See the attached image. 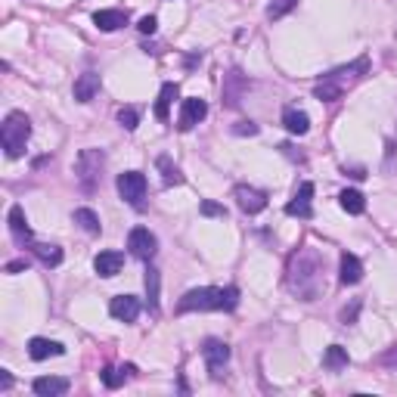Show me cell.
Masks as SVG:
<instances>
[{
    "label": "cell",
    "instance_id": "cell-1",
    "mask_svg": "<svg viewBox=\"0 0 397 397\" xmlns=\"http://www.w3.org/2000/svg\"><path fill=\"white\" fill-rule=\"evenodd\" d=\"M323 285V261L310 245L298 248L289 258V289L301 301H314Z\"/></svg>",
    "mask_w": 397,
    "mask_h": 397
},
{
    "label": "cell",
    "instance_id": "cell-2",
    "mask_svg": "<svg viewBox=\"0 0 397 397\" xmlns=\"http://www.w3.org/2000/svg\"><path fill=\"white\" fill-rule=\"evenodd\" d=\"M239 307V289L227 285V289H190L177 304V314H190V310H236Z\"/></svg>",
    "mask_w": 397,
    "mask_h": 397
},
{
    "label": "cell",
    "instance_id": "cell-3",
    "mask_svg": "<svg viewBox=\"0 0 397 397\" xmlns=\"http://www.w3.org/2000/svg\"><path fill=\"white\" fill-rule=\"evenodd\" d=\"M31 136V121L25 112H10L3 118V128H0V143H3V152L10 159H19L25 152V143Z\"/></svg>",
    "mask_w": 397,
    "mask_h": 397
},
{
    "label": "cell",
    "instance_id": "cell-4",
    "mask_svg": "<svg viewBox=\"0 0 397 397\" xmlns=\"http://www.w3.org/2000/svg\"><path fill=\"white\" fill-rule=\"evenodd\" d=\"M103 167H105L103 149H81L78 161H74V177H78L81 190H84V192L96 190L99 177H103Z\"/></svg>",
    "mask_w": 397,
    "mask_h": 397
},
{
    "label": "cell",
    "instance_id": "cell-5",
    "mask_svg": "<svg viewBox=\"0 0 397 397\" xmlns=\"http://www.w3.org/2000/svg\"><path fill=\"white\" fill-rule=\"evenodd\" d=\"M118 196H121L128 205L140 208L143 198H146V177H143L140 171H124V174H118Z\"/></svg>",
    "mask_w": 397,
    "mask_h": 397
},
{
    "label": "cell",
    "instance_id": "cell-6",
    "mask_svg": "<svg viewBox=\"0 0 397 397\" xmlns=\"http://www.w3.org/2000/svg\"><path fill=\"white\" fill-rule=\"evenodd\" d=\"M128 248H130V254H134V258L152 261L155 252H159V239H155V236L149 233L146 227H134V230L128 233Z\"/></svg>",
    "mask_w": 397,
    "mask_h": 397
},
{
    "label": "cell",
    "instance_id": "cell-7",
    "mask_svg": "<svg viewBox=\"0 0 397 397\" xmlns=\"http://www.w3.org/2000/svg\"><path fill=\"white\" fill-rule=\"evenodd\" d=\"M202 357H205V363H208L211 376L221 378V369L230 363V345L221 341V338H208L205 347H202Z\"/></svg>",
    "mask_w": 397,
    "mask_h": 397
},
{
    "label": "cell",
    "instance_id": "cell-8",
    "mask_svg": "<svg viewBox=\"0 0 397 397\" xmlns=\"http://www.w3.org/2000/svg\"><path fill=\"white\" fill-rule=\"evenodd\" d=\"M205 115H208V103H205V99H198V96L183 99V109H180L177 128H180V130H192Z\"/></svg>",
    "mask_w": 397,
    "mask_h": 397
},
{
    "label": "cell",
    "instance_id": "cell-9",
    "mask_svg": "<svg viewBox=\"0 0 397 397\" xmlns=\"http://www.w3.org/2000/svg\"><path fill=\"white\" fill-rule=\"evenodd\" d=\"M289 217H310L314 214V183H301L298 192L292 196V202L285 205Z\"/></svg>",
    "mask_w": 397,
    "mask_h": 397
},
{
    "label": "cell",
    "instance_id": "cell-10",
    "mask_svg": "<svg viewBox=\"0 0 397 397\" xmlns=\"http://www.w3.org/2000/svg\"><path fill=\"white\" fill-rule=\"evenodd\" d=\"M236 205H239L245 214H261L267 208V196L261 190H252V186H236L233 190Z\"/></svg>",
    "mask_w": 397,
    "mask_h": 397
},
{
    "label": "cell",
    "instance_id": "cell-11",
    "mask_svg": "<svg viewBox=\"0 0 397 397\" xmlns=\"http://www.w3.org/2000/svg\"><path fill=\"white\" fill-rule=\"evenodd\" d=\"M109 314L115 316V320L121 323H134L136 316H140V298L134 295H115L109 304Z\"/></svg>",
    "mask_w": 397,
    "mask_h": 397
},
{
    "label": "cell",
    "instance_id": "cell-12",
    "mask_svg": "<svg viewBox=\"0 0 397 397\" xmlns=\"http://www.w3.org/2000/svg\"><path fill=\"white\" fill-rule=\"evenodd\" d=\"M369 72V59H357V62H351V65H341V68H332V72L326 74V78H332L335 84H341V87H347V84H354V81H360L363 74Z\"/></svg>",
    "mask_w": 397,
    "mask_h": 397
},
{
    "label": "cell",
    "instance_id": "cell-13",
    "mask_svg": "<svg viewBox=\"0 0 397 397\" xmlns=\"http://www.w3.org/2000/svg\"><path fill=\"white\" fill-rule=\"evenodd\" d=\"M363 279V264H360L357 254L345 252L341 254V264H338V283L341 285H357Z\"/></svg>",
    "mask_w": 397,
    "mask_h": 397
},
{
    "label": "cell",
    "instance_id": "cell-14",
    "mask_svg": "<svg viewBox=\"0 0 397 397\" xmlns=\"http://www.w3.org/2000/svg\"><path fill=\"white\" fill-rule=\"evenodd\" d=\"M124 267V254L121 252H99L96 258H93V270L99 273V276H115V273H121Z\"/></svg>",
    "mask_w": 397,
    "mask_h": 397
},
{
    "label": "cell",
    "instance_id": "cell-15",
    "mask_svg": "<svg viewBox=\"0 0 397 397\" xmlns=\"http://www.w3.org/2000/svg\"><path fill=\"white\" fill-rule=\"evenodd\" d=\"M34 394L37 397H59V394H65L68 391V378H62V376H41V378H34Z\"/></svg>",
    "mask_w": 397,
    "mask_h": 397
},
{
    "label": "cell",
    "instance_id": "cell-16",
    "mask_svg": "<svg viewBox=\"0 0 397 397\" xmlns=\"http://www.w3.org/2000/svg\"><path fill=\"white\" fill-rule=\"evenodd\" d=\"M96 93H99V74L96 72L78 74V81H74V99L78 103H90Z\"/></svg>",
    "mask_w": 397,
    "mask_h": 397
},
{
    "label": "cell",
    "instance_id": "cell-17",
    "mask_svg": "<svg viewBox=\"0 0 397 397\" xmlns=\"http://www.w3.org/2000/svg\"><path fill=\"white\" fill-rule=\"evenodd\" d=\"M93 25H96L99 31H118L128 25V12L124 10H99V12H93Z\"/></svg>",
    "mask_w": 397,
    "mask_h": 397
},
{
    "label": "cell",
    "instance_id": "cell-18",
    "mask_svg": "<svg viewBox=\"0 0 397 397\" xmlns=\"http://www.w3.org/2000/svg\"><path fill=\"white\" fill-rule=\"evenodd\" d=\"M10 233H12V239H16L19 245H28V242H31V227H28L25 211L19 208V205H12V208H10Z\"/></svg>",
    "mask_w": 397,
    "mask_h": 397
},
{
    "label": "cell",
    "instance_id": "cell-19",
    "mask_svg": "<svg viewBox=\"0 0 397 397\" xmlns=\"http://www.w3.org/2000/svg\"><path fill=\"white\" fill-rule=\"evenodd\" d=\"M65 354V347L59 341H50V338H31L28 341V357L31 360H50V357H59Z\"/></svg>",
    "mask_w": 397,
    "mask_h": 397
},
{
    "label": "cell",
    "instance_id": "cell-20",
    "mask_svg": "<svg viewBox=\"0 0 397 397\" xmlns=\"http://www.w3.org/2000/svg\"><path fill=\"white\" fill-rule=\"evenodd\" d=\"M283 124H285V130H289V134H295V136H304V134L310 130V118H307V112L295 109V105H289V109L283 112Z\"/></svg>",
    "mask_w": 397,
    "mask_h": 397
},
{
    "label": "cell",
    "instance_id": "cell-21",
    "mask_svg": "<svg viewBox=\"0 0 397 397\" xmlns=\"http://www.w3.org/2000/svg\"><path fill=\"white\" fill-rule=\"evenodd\" d=\"M248 87V81L242 78V72H230L227 78H223V99H227V105H239V96H242V90Z\"/></svg>",
    "mask_w": 397,
    "mask_h": 397
},
{
    "label": "cell",
    "instance_id": "cell-22",
    "mask_svg": "<svg viewBox=\"0 0 397 397\" xmlns=\"http://www.w3.org/2000/svg\"><path fill=\"white\" fill-rule=\"evenodd\" d=\"M177 93H180V87L171 84V81H167V84L161 87L159 103H155V118H159V121H167V112H171V103L177 99Z\"/></svg>",
    "mask_w": 397,
    "mask_h": 397
},
{
    "label": "cell",
    "instance_id": "cell-23",
    "mask_svg": "<svg viewBox=\"0 0 397 397\" xmlns=\"http://www.w3.org/2000/svg\"><path fill=\"white\" fill-rule=\"evenodd\" d=\"M74 223H78L84 233H90V236H99V230H103L96 211H90V208H74Z\"/></svg>",
    "mask_w": 397,
    "mask_h": 397
},
{
    "label": "cell",
    "instance_id": "cell-24",
    "mask_svg": "<svg viewBox=\"0 0 397 397\" xmlns=\"http://www.w3.org/2000/svg\"><path fill=\"white\" fill-rule=\"evenodd\" d=\"M341 93H345V87L335 84V81H332V78H326V74H323V81L314 87V96H316V99H323V103H335V99H338Z\"/></svg>",
    "mask_w": 397,
    "mask_h": 397
},
{
    "label": "cell",
    "instance_id": "cell-25",
    "mask_svg": "<svg viewBox=\"0 0 397 397\" xmlns=\"http://www.w3.org/2000/svg\"><path fill=\"white\" fill-rule=\"evenodd\" d=\"M323 366H326V369H332V372L345 369V366H347V351L341 345H329L326 354H323Z\"/></svg>",
    "mask_w": 397,
    "mask_h": 397
},
{
    "label": "cell",
    "instance_id": "cell-26",
    "mask_svg": "<svg viewBox=\"0 0 397 397\" xmlns=\"http://www.w3.org/2000/svg\"><path fill=\"white\" fill-rule=\"evenodd\" d=\"M338 202H341V208H345L347 214H363V208H366V198H363L360 190H345L338 196Z\"/></svg>",
    "mask_w": 397,
    "mask_h": 397
},
{
    "label": "cell",
    "instance_id": "cell-27",
    "mask_svg": "<svg viewBox=\"0 0 397 397\" xmlns=\"http://www.w3.org/2000/svg\"><path fill=\"white\" fill-rule=\"evenodd\" d=\"M31 252L37 254V261L41 264H47V267H59L62 264V248L59 245H31Z\"/></svg>",
    "mask_w": 397,
    "mask_h": 397
},
{
    "label": "cell",
    "instance_id": "cell-28",
    "mask_svg": "<svg viewBox=\"0 0 397 397\" xmlns=\"http://www.w3.org/2000/svg\"><path fill=\"white\" fill-rule=\"evenodd\" d=\"M155 165H159V171H161V180H165V186H177V183H183V174H180V167L174 165V161L167 159V155H161V159L155 161Z\"/></svg>",
    "mask_w": 397,
    "mask_h": 397
},
{
    "label": "cell",
    "instance_id": "cell-29",
    "mask_svg": "<svg viewBox=\"0 0 397 397\" xmlns=\"http://www.w3.org/2000/svg\"><path fill=\"white\" fill-rule=\"evenodd\" d=\"M134 372V366H121V369H115V366H105L103 369V382H105V388H121L124 385V378Z\"/></svg>",
    "mask_w": 397,
    "mask_h": 397
},
{
    "label": "cell",
    "instance_id": "cell-30",
    "mask_svg": "<svg viewBox=\"0 0 397 397\" xmlns=\"http://www.w3.org/2000/svg\"><path fill=\"white\" fill-rule=\"evenodd\" d=\"M146 295H149V310H159V270L149 267L146 270Z\"/></svg>",
    "mask_w": 397,
    "mask_h": 397
},
{
    "label": "cell",
    "instance_id": "cell-31",
    "mask_svg": "<svg viewBox=\"0 0 397 397\" xmlns=\"http://www.w3.org/2000/svg\"><path fill=\"white\" fill-rule=\"evenodd\" d=\"M298 6V0H273L270 6H267V19H283L285 12H292Z\"/></svg>",
    "mask_w": 397,
    "mask_h": 397
},
{
    "label": "cell",
    "instance_id": "cell-32",
    "mask_svg": "<svg viewBox=\"0 0 397 397\" xmlns=\"http://www.w3.org/2000/svg\"><path fill=\"white\" fill-rule=\"evenodd\" d=\"M118 121H121L124 130H134L136 124H140V112H136L134 105H124V109L118 112Z\"/></svg>",
    "mask_w": 397,
    "mask_h": 397
},
{
    "label": "cell",
    "instance_id": "cell-33",
    "mask_svg": "<svg viewBox=\"0 0 397 397\" xmlns=\"http://www.w3.org/2000/svg\"><path fill=\"white\" fill-rule=\"evenodd\" d=\"M198 211H202L205 217H227V211H223V205L211 202V198H205V202L198 205Z\"/></svg>",
    "mask_w": 397,
    "mask_h": 397
},
{
    "label": "cell",
    "instance_id": "cell-34",
    "mask_svg": "<svg viewBox=\"0 0 397 397\" xmlns=\"http://www.w3.org/2000/svg\"><path fill=\"white\" fill-rule=\"evenodd\" d=\"M360 307H363V301H360V298H354V301H351V307H345V310H341V323H345V326H351V323L357 320Z\"/></svg>",
    "mask_w": 397,
    "mask_h": 397
},
{
    "label": "cell",
    "instance_id": "cell-35",
    "mask_svg": "<svg viewBox=\"0 0 397 397\" xmlns=\"http://www.w3.org/2000/svg\"><path fill=\"white\" fill-rule=\"evenodd\" d=\"M136 28H140L143 34H155V28H159V19H155V16H143Z\"/></svg>",
    "mask_w": 397,
    "mask_h": 397
},
{
    "label": "cell",
    "instance_id": "cell-36",
    "mask_svg": "<svg viewBox=\"0 0 397 397\" xmlns=\"http://www.w3.org/2000/svg\"><path fill=\"white\" fill-rule=\"evenodd\" d=\"M233 134H239V136H254V134H258V124H254V121H239V124H236V128H233Z\"/></svg>",
    "mask_w": 397,
    "mask_h": 397
},
{
    "label": "cell",
    "instance_id": "cell-37",
    "mask_svg": "<svg viewBox=\"0 0 397 397\" xmlns=\"http://www.w3.org/2000/svg\"><path fill=\"white\" fill-rule=\"evenodd\" d=\"M382 363H385V366H391V369H397V347H391V351H385V354H382Z\"/></svg>",
    "mask_w": 397,
    "mask_h": 397
},
{
    "label": "cell",
    "instance_id": "cell-38",
    "mask_svg": "<svg viewBox=\"0 0 397 397\" xmlns=\"http://www.w3.org/2000/svg\"><path fill=\"white\" fill-rule=\"evenodd\" d=\"M25 267H28V261H10V264H6V273H19V270H25Z\"/></svg>",
    "mask_w": 397,
    "mask_h": 397
},
{
    "label": "cell",
    "instance_id": "cell-39",
    "mask_svg": "<svg viewBox=\"0 0 397 397\" xmlns=\"http://www.w3.org/2000/svg\"><path fill=\"white\" fill-rule=\"evenodd\" d=\"M12 388V376L6 369H0V391H10Z\"/></svg>",
    "mask_w": 397,
    "mask_h": 397
}]
</instances>
